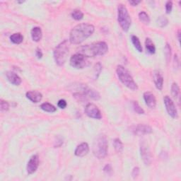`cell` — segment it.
I'll return each mask as SVG.
<instances>
[{
  "label": "cell",
  "mask_w": 181,
  "mask_h": 181,
  "mask_svg": "<svg viewBox=\"0 0 181 181\" xmlns=\"http://www.w3.org/2000/svg\"><path fill=\"white\" fill-rule=\"evenodd\" d=\"M95 30V28L90 24H80L72 28L69 35V42L79 45L90 37Z\"/></svg>",
  "instance_id": "obj_1"
},
{
  "label": "cell",
  "mask_w": 181,
  "mask_h": 181,
  "mask_svg": "<svg viewBox=\"0 0 181 181\" xmlns=\"http://www.w3.org/2000/svg\"><path fill=\"white\" fill-rule=\"evenodd\" d=\"M108 51V46L106 43L95 42L81 46L79 49L78 53L84 55L86 58H94L95 56L104 55Z\"/></svg>",
  "instance_id": "obj_2"
},
{
  "label": "cell",
  "mask_w": 181,
  "mask_h": 181,
  "mask_svg": "<svg viewBox=\"0 0 181 181\" xmlns=\"http://www.w3.org/2000/svg\"><path fill=\"white\" fill-rule=\"evenodd\" d=\"M108 140L106 136L100 134L95 139L93 144V154L99 159H103L106 156L108 152Z\"/></svg>",
  "instance_id": "obj_3"
},
{
  "label": "cell",
  "mask_w": 181,
  "mask_h": 181,
  "mask_svg": "<svg viewBox=\"0 0 181 181\" xmlns=\"http://www.w3.org/2000/svg\"><path fill=\"white\" fill-rule=\"evenodd\" d=\"M116 72H117L118 77L120 81L122 82V84L132 90H136L138 89L137 84H136L135 81L132 77L129 71L125 68L122 65H118L116 69Z\"/></svg>",
  "instance_id": "obj_4"
},
{
  "label": "cell",
  "mask_w": 181,
  "mask_h": 181,
  "mask_svg": "<svg viewBox=\"0 0 181 181\" xmlns=\"http://www.w3.org/2000/svg\"><path fill=\"white\" fill-rule=\"evenodd\" d=\"M69 45L67 40L61 42L54 50V59L56 64L59 66H63L65 63L69 55Z\"/></svg>",
  "instance_id": "obj_5"
},
{
  "label": "cell",
  "mask_w": 181,
  "mask_h": 181,
  "mask_svg": "<svg viewBox=\"0 0 181 181\" xmlns=\"http://www.w3.org/2000/svg\"><path fill=\"white\" fill-rule=\"evenodd\" d=\"M118 21L124 31L128 32L131 26L132 20L126 7L123 4L118 5Z\"/></svg>",
  "instance_id": "obj_6"
},
{
  "label": "cell",
  "mask_w": 181,
  "mask_h": 181,
  "mask_svg": "<svg viewBox=\"0 0 181 181\" xmlns=\"http://www.w3.org/2000/svg\"><path fill=\"white\" fill-rule=\"evenodd\" d=\"M89 61H88L87 58L81 55V54H75L72 55L70 58V64L72 67L77 69H81L86 67Z\"/></svg>",
  "instance_id": "obj_7"
},
{
  "label": "cell",
  "mask_w": 181,
  "mask_h": 181,
  "mask_svg": "<svg viewBox=\"0 0 181 181\" xmlns=\"http://www.w3.org/2000/svg\"><path fill=\"white\" fill-rule=\"evenodd\" d=\"M84 112L89 118L100 120L102 118V115L100 110L94 103H88L84 109Z\"/></svg>",
  "instance_id": "obj_8"
},
{
  "label": "cell",
  "mask_w": 181,
  "mask_h": 181,
  "mask_svg": "<svg viewBox=\"0 0 181 181\" xmlns=\"http://www.w3.org/2000/svg\"><path fill=\"white\" fill-rule=\"evenodd\" d=\"M140 152H141V157L144 164L146 165H149L151 164L152 161V155L150 151V149L146 142H142L140 145Z\"/></svg>",
  "instance_id": "obj_9"
},
{
  "label": "cell",
  "mask_w": 181,
  "mask_h": 181,
  "mask_svg": "<svg viewBox=\"0 0 181 181\" xmlns=\"http://www.w3.org/2000/svg\"><path fill=\"white\" fill-rule=\"evenodd\" d=\"M164 102L165 109H166L167 113H169V115L173 118H177L178 111L176 108H175L174 102L173 101V100L170 99L169 95H165L164 98Z\"/></svg>",
  "instance_id": "obj_10"
},
{
  "label": "cell",
  "mask_w": 181,
  "mask_h": 181,
  "mask_svg": "<svg viewBox=\"0 0 181 181\" xmlns=\"http://www.w3.org/2000/svg\"><path fill=\"white\" fill-rule=\"evenodd\" d=\"M40 164V160L38 155L35 154L30 158L29 161H28L27 164V173L28 174L31 175L33 173H34L36 170H37L38 166H39Z\"/></svg>",
  "instance_id": "obj_11"
},
{
  "label": "cell",
  "mask_w": 181,
  "mask_h": 181,
  "mask_svg": "<svg viewBox=\"0 0 181 181\" xmlns=\"http://www.w3.org/2000/svg\"><path fill=\"white\" fill-rule=\"evenodd\" d=\"M81 90V93H83L86 96H89L93 100H98L100 99V96L99 93L97 90L91 89V88H89L88 86H85V85H82Z\"/></svg>",
  "instance_id": "obj_12"
},
{
  "label": "cell",
  "mask_w": 181,
  "mask_h": 181,
  "mask_svg": "<svg viewBox=\"0 0 181 181\" xmlns=\"http://www.w3.org/2000/svg\"><path fill=\"white\" fill-rule=\"evenodd\" d=\"M133 132L137 135H145V134H149L152 132V128L148 125L139 124L134 127Z\"/></svg>",
  "instance_id": "obj_13"
},
{
  "label": "cell",
  "mask_w": 181,
  "mask_h": 181,
  "mask_svg": "<svg viewBox=\"0 0 181 181\" xmlns=\"http://www.w3.org/2000/svg\"><path fill=\"white\" fill-rule=\"evenodd\" d=\"M144 101L146 103V105L149 108H155L156 105V98H155L154 95L152 94L151 92L146 91L144 94Z\"/></svg>",
  "instance_id": "obj_14"
},
{
  "label": "cell",
  "mask_w": 181,
  "mask_h": 181,
  "mask_svg": "<svg viewBox=\"0 0 181 181\" xmlns=\"http://www.w3.org/2000/svg\"><path fill=\"white\" fill-rule=\"evenodd\" d=\"M89 151V144L86 142H83V143L80 144L79 145L77 146L76 149H75L74 154L77 156L83 157L85 156L88 154Z\"/></svg>",
  "instance_id": "obj_15"
},
{
  "label": "cell",
  "mask_w": 181,
  "mask_h": 181,
  "mask_svg": "<svg viewBox=\"0 0 181 181\" xmlns=\"http://www.w3.org/2000/svg\"><path fill=\"white\" fill-rule=\"evenodd\" d=\"M153 77L156 89L159 90H161L163 86H164V77L162 76V74L159 71L156 70L154 72Z\"/></svg>",
  "instance_id": "obj_16"
},
{
  "label": "cell",
  "mask_w": 181,
  "mask_h": 181,
  "mask_svg": "<svg viewBox=\"0 0 181 181\" xmlns=\"http://www.w3.org/2000/svg\"><path fill=\"white\" fill-rule=\"evenodd\" d=\"M6 77L8 81L11 84L15 85V86H19L21 84L22 80L21 77L15 72H7L6 73Z\"/></svg>",
  "instance_id": "obj_17"
},
{
  "label": "cell",
  "mask_w": 181,
  "mask_h": 181,
  "mask_svg": "<svg viewBox=\"0 0 181 181\" xmlns=\"http://www.w3.org/2000/svg\"><path fill=\"white\" fill-rule=\"evenodd\" d=\"M26 98L30 100V101L33 103H37L41 101V100L43 99V95L41 93L37 90H31V91H28L26 93Z\"/></svg>",
  "instance_id": "obj_18"
},
{
  "label": "cell",
  "mask_w": 181,
  "mask_h": 181,
  "mask_svg": "<svg viewBox=\"0 0 181 181\" xmlns=\"http://www.w3.org/2000/svg\"><path fill=\"white\" fill-rule=\"evenodd\" d=\"M43 32L40 27H34L31 30V38L35 42H39L42 39Z\"/></svg>",
  "instance_id": "obj_19"
},
{
  "label": "cell",
  "mask_w": 181,
  "mask_h": 181,
  "mask_svg": "<svg viewBox=\"0 0 181 181\" xmlns=\"http://www.w3.org/2000/svg\"><path fill=\"white\" fill-rule=\"evenodd\" d=\"M145 45L146 50L148 51V53L150 54H154L156 53V48H155V45L154 43L152 42V40L150 39L149 38H146L145 40Z\"/></svg>",
  "instance_id": "obj_20"
},
{
  "label": "cell",
  "mask_w": 181,
  "mask_h": 181,
  "mask_svg": "<svg viewBox=\"0 0 181 181\" xmlns=\"http://www.w3.org/2000/svg\"><path fill=\"white\" fill-rule=\"evenodd\" d=\"M10 40L14 44H20L24 40V36L21 33H16L10 36Z\"/></svg>",
  "instance_id": "obj_21"
},
{
  "label": "cell",
  "mask_w": 181,
  "mask_h": 181,
  "mask_svg": "<svg viewBox=\"0 0 181 181\" xmlns=\"http://www.w3.org/2000/svg\"><path fill=\"white\" fill-rule=\"evenodd\" d=\"M132 43L133 45L134 46V48H136V50H137L139 53H142L143 51V48H142V44L140 43V40H139V38L136 35H132L131 37Z\"/></svg>",
  "instance_id": "obj_22"
},
{
  "label": "cell",
  "mask_w": 181,
  "mask_h": 181,
  "mask_svg": "<svg viewBox=\"0 0 181 181\" xmlns=\"http://www.w3.org/2000/svg\"><path fill=\"white\" fill-rule=\"evenodd\" d=\"M40 108L43 110L48 113H55L57 110V108L53 105L49 103H43L40 105Z\"/></svg>",
  "instance_id": "obj_23"
},
{
  "label": "cell",
  "mask_w": 181,
  "mask_h": 181,
  "mask_svg": "<svg viewBox=\"0 0 181 181\" xmlns=\"http://www.w3.org/2000/svg\"><path fill=\"white\" fill-rule=\"evenodd\" d=\"M139 19L141 22L143 23V24L148 25L150 23V18L149 16V15L146 14L145 12H141L139 14Z\"/></svg>",
  "instance_id": "obj_24"
},
{
  "label": "cell",
  "mask_w": 181,
  "mask_h": 181,
  "mask_svg": "<svg viewBox=\"0 0 181 181\" xmlns=\"http://www.w3.org/2000/svg\"><path fill=\"white\" fill-rule=\"evenodd\" d=\"M113 146H114L115 151L118 153H121L123 151V144L120 139L117 138L114 139V141H113Z\"/></svg>",
  "instance_id": "obj_25"
},
{
  "label": "cell",
  "mask_w": 181,
  "mask_h": 181,
  "mask_svg": "<svg viewBox=\"0 0 181 181\" xmlns=\"http://www.w3.org/2000/svg\"><path fill=\"white\" fill-rule=\"evenodd\" d=\"M171 94L174 99H177L180 94V88L176 83H173L171 86Z\"/></svg>",
  "instance_id": "obj_26"
},
{
  "label": "cell",
  "mask_w": 181,
  "mask_h": 181,
  "mask_svg": "<svg viewBox=\"0 0 181 181\" xmlns=\"http://www.w3.org/2000/svg\"><path fill=\"white\" fill-rule=\"evenodd\" d=\"M72 17L77 21H80L84 18V13L79 9H75L72 12Z\"/></svg>",
  "instance_id": "obj_27"
},
{
  "label": "cell",
  "mask_w": 181,
  "mask_h": 181,
  "mask_svg": "<svg viewBox=\"0 0 181 181\" xmlns=\"http://www.w3.org/2000/svg\"><path fill=\"white\" fill-rule=\"evenodd\" d=\"M164 50L165 58H166V62L169 63L170 60V57H171V48H170L169 43H166V45L165 46Z\"/></svg>",
  "instance_id": "obj_28"
},
{
  "label": "cell",
  "mask_w": 181,
  "mask_h": 181,
  "mask_svg": "<svg viewBox=\"0 0 181 181\" xmlns=\"http://www.w3.org/2000/svg\"><path fill=\"white\" fill-rule=\"evenodd\" d=\"M157 22H158V24L159 25L160 27L161 28H164L165 26H166L169 24V20L165 16H161L158 18V20H157Z\"/></svg>",
  "instance_id": "obj_29"
},
{
  "label": "cell",
  "mask_w": 181,
  "mask_h": 181,
  "mask_svg": "<svg viewBox=\"0 0 181 181\" xmlns=\"http://www.w3.org/2000/svg\"><path fill=\"white\" fill-rule=\"evenodd\" d=\"M132 106H133L134 110L135 111V112L137 113V114H139V115L144 114V110L140 107V105H139V103H137V101H133Z\"/></svg>",
  "instance_id": "obj_30"
},
{
  "label": "cell",
  "mask_w": 181,
  "mask_h": 181,
  "mask_svg": "<svg viewBox=\"0 0 181 181\" xmlns=\"http://www.w3.org/2000/svg\"><path fill=\"white\" fill-rule=\"evenodd\" d=\"M94 69H95V78L97 79L98 78H99V75H100V72H101V70H102V65H101V64H100V63H97L95 65Z\"/></svg>",
  "instance_id": "obj_31"
},
{
  "label": "cell",
  "mask_w": 181,
  "mask_h": 181,
  "mask_svg": "<svg viewBox=\"0 0 181 181\" xmlns=\"http://www.w3.org/2000/svg\"><path fill=\"white\" fill-rule=\"evenodd\" d=\"M0 104H1V110H2V111H7L9 110V104L8 102L6 101V100H1Z\"/></svg>",
  "instance_id": "obj_32"
},
{
  "label": "cell",
  "mask_w": 181,
  "mask_h": 181,
  "mask_svg": "<svg viewBox=\"0 0 181 181\" xmlns=\"http://www.w3.org/2000/svg\"><path fill=\"white\" fill-rule=\"evenodd\" d=\"M173 9V2L171 1H168L166 3H165V12L166 14H169L171 13Z\"/></svg>",
  "instance_id": "obj_33"
},
{
  "label": "cell",
  "mask_w": 181,
  "mask_h": 181,
  "mask_svg": "<svg viewBox=\"0 0 181 181\" xmlns=\"http://www.w3.org/2000/svg\"><path fill=\"white\" fill-rule=\"evenodd\" d=\"M103 172L107 175H111L113 172V169L110 164H107L105 165V167L103 168Z\"/></svg>",
  "instance_id": "obj_34"
},
{
  "label": "cell",
  "mask_w": 181,
  "mask_h": 181,
  "mask_svg": "<svg viewBox=\"0 0 181 181\" xmlns=\"http://www.w3.org/2000/svg\"><path fill=\"white\" fill-rule=\"evenodd\" d=\"M58 105L59 108H61V109H64V108L67 107L66 100H64V99L59 100L58 103Z\"/></svg>",
  "instance_id": "obj_35"
},
{
  "label": "cell",
  "mask_w": 181,
  "mask_h": 181,
  "mask_svg": "<svg viewBox=\"0 0 181 181\" xmlns=\"http://www.w3.org/2000/svg\"><path fill=\"white\" fill-rule=\"evenodd\" d=\"M139 174V169L138 167H134L132 170V175L133 178H136L138 176Z\"/></svg>",
  "instance_id": "obj_36"
},
{
  "label": "cell",
  "mask_w": 181,
  "mask_h": 181,
  "mask_svg": "<svg viewBox=\"0 0 181 181\" xmlns=\"http://www.w3.org/2000/svg\"><path fill=\"white\" fill-rule=\"evenodd\" d=\"M63 144V139L60 138V137H58L57 139V142H55V148H58V147L61 146Z\"/></svg>",
  "instance_id": "obj_37"
},
{
  "label": "cell",
  "mask_w": 181,
  "mask_h": 181,
  "mask_svg": "<svg viewBox=\"0 0 181 181\" xmlns=\"http://www.w3.org/2000/svg\"><path fill=\"white\" fill-rule=\"evenodd\" d=\"M35 55L37 57L38 59H41L43 57V53L39 48H38L35 50Z\"/></svg>",
  "instance_id": "obj_38"
},
{
  "label": "cell",
  "mask_w": 181,
  "mask_h": 181,
  "mask_svg": "<svg viewBox=\"0 0 181 181\" xmlns=\"http://www.w3.org/2000/svg\"><path fill=\"white\" fill-rule=\"evenodd\" d=\"M176 64H178V67H179V64H180L179 59H178L177 55H175V56H174V67H175V66H176Z\"/></svg>",
  "instance_id": "obj_39"
},
{
  "label": "cell",
  "mask_w": 181,
  "mask_h": 181,
  "mask_svg": "<svg viewBox=\"0 0 181 181\" xmlns=\"http://www.w3.org/2000/svg\"><path fill=\"white\" fill-rule=\"evenodd\" d=\"M140 2L141 1H129V3H130L131 5H132L133 7L137 6Z\"/></svg>",
  "instance_id": "obj_40"
},
{
  "label": "cell",
  "mask_w": 181,
  "mask_h": 181,
  "mask_svg": "<svg viewBox=\"0 0 181 181\" xmlns=\"http://www.w3.org/2000/svg\"><path fill=\"white\" fill-rule=\"evenodd\" d=\"M178 40L180 41V30H178Z\"/></svg>",
  "instance_id": "obj_41"
},
{
  "label": "cell",
  "mask_w": 181,
  "mask_h": 181,
  "mask_svg": "<svg viewBox=\"0 0 181 181\" xmlns=\"http://www.w3.org/2000/svg\"><path fill=\"white\" fill-rule=\"evenodd\" d=\"M18 2V3H19V4H22V3H24V2Z\"/></svg>",
  "instance_id": "obj_42"
}]
</instances>
